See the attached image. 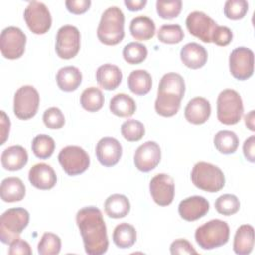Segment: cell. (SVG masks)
Here are the masks:
<instances>
[{
	"label": "cell",
	"instance_id": "obj_1",
	"mask_svg": "<svg viewBox=\"0 0 255 255\" xmlns=\"http://www.w3.org/2000/svg\"><path fill=\"white\" fill-rule=\"evenodd\" d=\"M85 251L89 255H102L107 252L109 240L107 227L101 210L96 206L81 208L76 215Z\"/></svg>",
	"mask_w": 255,
	"mask_h": 255
},
{
	"label": "cell",
	"instance_id": "obj_2",
	"mask_svg": "<svg viewBox=\"0 0 255 255\" xmlns=\"http://www.w3.org/2000/svg\"><path fill=\"white\" fill-rule=\"evenodd\" d=\"M184 92L185 83L179 74H164L158 85L157 97L154 103L155 112L162 117L174 116L180 108Z\"/></svg>",
	"mask_w": 255,
	"mask_h": 255
},
{
	"label": "cell",
	"instance_id": "obj_3",
	"mask_svg": "<svg viewBox=\"0 0 255 255\" xmlns=\"http://www.w3.org/2000/svg\"><path fill=\"white\" fill-rule=\"evenodd\" d=\"M125 15L123 11L112 6L107 8L102 14L97 36L101 43L107 46H115L122 42L125 37Z\"/></svg>",
	"mask_w": 255,
	"mask_h": 255
},
{
	"label": "cell",
	"instance_id": "obj_4",
	"mask_svg": "<svg viewBox=\"0 0 255 255\" xmlns=\"http://www.w3.org/2000/svg\"><path fill=\"white\" fill-rule=\"evenodd\" d=\"M229 226L226 221L212 219L196 228L194 237L196 243L205 250L220 247L228 242Z\"/></svg>",
	"mask_w": 255,
	"mask_h": 255
},
{
	"label": "cell",
	"instance_id": "obj_5",
	"mask_svg": "<svg viewBox=\"0 0 255 255\" xmlns=\"http://www.w3.org/2000/svg\"><path fill=\"white\" fill-rule=\"evenodd\" d=\"M191 181L199 189L206 192H217L225 184V177L222 170L211 163L199 161L191 170Z\"/></svg>",
	"mask_w": 255,
	"mask_h": 255
},
{
	"label": "cell",
	"instance_id": "obj_6",
	"mask_svg": "<svg viewBox=\"0 0 255 255\" xmlns=\"http://www.w3.org/2000/svg\"><path fill=\"white\" fill-rule=\"evenodd\" d=\"M29 212L22 207L9 208L0 218V240L4 244H11L18 239L29 223Z\"/></svg>",
	"mask_w": 255,
	"mask_h": 255
},
{
	"label": "cell",
	"instance_id": "obj_7",
	"mask_svg": "<svg viewBox=\"0 0 255 255\" xmlns=\"http://www.w3.org/2000/svg\"><path fill=\"white\" fill-rule=\"evenodd\" d=\"M217 119L224 125L237 124L243 115V103L240 95L232 89L221 91L217 97Z\"/></svg>",
	"mask_w": 255,
	"mask_h": 255
},
{
	"label": "cell",
	"instance_id": "obj_8",
	"mask_svg": "<svg viewBox=\"0 0 255 255\" xmlns=\"http://www.w3.org/2000/svg\"><path fill=\"white\" fill-rule=\"evenodd\" d=\"M58 160L64 171L75 176L85 172L90 165V156L80 146L68 145L61 149L58 155Z\"/></svg>",
	"mask_w": 255,
	"mask_h": 255
},
{
	"label": "cell",
	"instance_id": "obj_9",
	"mask_svg": "<svg viewBox=\"0 0 255 255\" xmlns=\"http://www.w3.org/2000/svg\"><path fill=\"white\" fill-rule=\"evenodd\" d=\"M39 104L38 91L30 85L22 86L14 95V114L20 120H29L37 114Z\"/></svg>",
	"mask_w": 255,
	"mask_h": 255
},
{
	"label": "cell",
	"instance_id": "obj_10",
	"mask_svg": "<svg viewBox=\"0 0 255 255\" xmlns=\"http://www.w3.org/2000/svg\"><path fill=\"white\" fill-rule=\"evenodd\" d=\"M26 41V35L20 28L9 26L3 29L0 35L2 56L9 60L19 59L25 52Z\"/></svg>",
	"mask_w": 255,
	"mask_h": 255
},
{
	"label": "cell",
	"instance_id": "obj_11",
	"mask_svg": "<svg viewBox=\"0 0 255 255\" xmlns=\"http://www.w3.org/2000/svg\"><path fill=\"white\" fill-rule=\"evenodd\" d=\"M81 35L77 27L72 25L62 26L56 35L55 50L61 59L74 58L80 51Z\"/></svg>",
	"mask_w": 255,
	"mask_h": 255
},
{
	"label": "cell",
	"instance_id": "obj_12",
	"mask_svg": "<svg viewBox=\"0 0 255 255\" xmlns=\"http://www.w3.org/2000/svg\"><path fill=\"white\" fill-rule=\"evenodd\" d=\"M25 22L30 31L36 35L47 33L52 25V17L47 6L38 1H32L24 11Z\"/></svg>",
	"mask_w": 255,
	"mask_h": 255
},
{
	"label": "cell",
	"instance_id": "obj_13",
	"mask_svg": "<svg viewBox=\"0 0 255 255\" xmlns=\"http://www.w3.org/2000/svg\"><path fill=\"white\" fill-rule=\"evenodd\" d=\"M229 70L231 75L239 80L249 79L254 72V54L246 47L234 49L229 56Z\"/></svg>",
	"mask_w": 255,
	"mask_h": 255
},
{
	"label": "cell",
	"instance_id": "obj_14",
	"mask_svg": "<svg viewBox=\"0 0 255 255\" xmlns=\"http://www.w3.org/2000/svg\"><path fill=\"white\" fill-rule=\"evenodd\" d=\"M185 25L192 36L204 43H211L212 34L218 26L212 18L201 11H193L188 14Z\"/></svg>",
	"mask_w": 255,
	"mask_h": 255
},
{
	"label": "cell",
	"instance_id": "obj_15",
	"mask_svg": "<svg viewBox=\"0 0 255 255\" xmlns=\"http://www.w3.org/2000/svg\"><path fill=\"white\" fill-rule=\"evenodd\" d=\"M149 191L153 201L157 205L167 206L174 198V181L170 175L158 173L151 178Z\"/></svg>",
	"mask_w": 255,
	"mask_h": 255
},
{
	"label": "cell",
	"instance_id": "obj_16",
	"mask_svg": "<svg viewBox=\"0 0 255 255\" xmlns=\"http://www.w3.org/2000/svg\"><path fill=\"white\" fill-rule=\"evenodd\" d=\"M161 158L159 145L155 141H146L139 145L134 152L133 161L135 167L142 171L148 172L154 169Z\"/></svg>",
	"mask_w": 255,
	"mask_h": 255
},
{
	"label": "cell",
	"instance_id": "obj_17",
	"mask_svg": "<svg viewBox=\"0 0 255 255\" xmlns=\"http://www.w3.org/2000/svg\"><path fill=\"white\" fill-rule=\"evenodd\" d=\"M123 153V148L118 139L110 136L101 138L96 146V155L99 162L107 167L116 165Z\"/></svg>",
	"mask_w": 255,
	"mask_h": 255
},
{
	"label": "cell",
	"instance_id": "obj_18",
	"mask_svg": "<svg viewBox=\"0 0 255 255\" xmlns=\"http://www.w3.org/2000/svg\"><path fill=\"white\" fill-rule=\"evenodd\" d=\"M209 210V202L203 196L193 195L180 201L178 213L186 221H195L203 217Z\"/></svg>",
	"mask_w": 255,
	"mask_h": 255
},
{
	"label": "cell",
	"instance_id": "obj_19",
	"mask_svg": "<svg viewBox=\"0 0 255 255\" xmlns=\"http://www.w3.org/2000/svg\"><path fill=\"white\" fill-rule=\"evenodd\" d=\"M29 181L31 184L41 190H48L55 186L57 175L53 167L47 163H37L29 170Z\"/></svg>",
	"mask_w": 255,
	"mask_h": 255
},
{
	"label": "cell",
	"instance_id": "obj_20",
	"mask_svg": "<svg viewBox=\"0 0 255 255\" xmlns=\"http://www.w3.org/2000/svg\"><path fill=\"white\" fill-rule=\"evenodd\" d=\"M210 114V103L202 97H195L191 99L184 109L185 119L193 125L204 124L209 119Z\"/></svg>",
	"mask_w": 255,
	"mask_h": 255
},
{
	"label": "cell",
	"instance_id": "obj_21",
	"mask_svg": "<svg viewBox=\"0 0 255 255\" xmlns=\"http://www.w3.org/2000/svg\"><path fill=\"white\" fill-rule=\"evenodd\" d=\"M207 57L205 48L194 42L187 43L180 50L181 62L189 69L202 68L207 62Z\"/></svg>",
	"mask_w": 255,
	"mask_h": 255
},
{
	"label": "cell",
	"instance_id": "obj_22",
	"mask_svg": "<svg viewBox=\"0 0 255 255\" xmlns=\"http://www.w3.org/2000/svg\"><path fill=\"white\" fill-rule=\"evenodd\" d=\"M123 79L120 68L113 64H104L100 66L96 72V80L99 86L107 91L117 89Z\"/></svg>",
	"mask_w": 255,
	"mask_h": 255
},
{
	"label": "cell",
	"instance_id": "obj_23",
	"mask_svg": "<svg viewBox=\"0 0 255 255\" xmlns=\"http://www.w3.org/2000/svg\"><path fill=\"white\" fill-rule=\"evenodd\" d=\"M28 162L27 150L21 145H12L4 149L1 154L2 166L10 171L22 169Z\"/></svg>",
	"mask_w": 255,
	"mask_h": 255
},
{
	"label": "cell",
	"instance_id": "obj_24",
	"mask_svg": "<svg viewBox=\"0 0 255 255\" xmlns=\"http://www.w3.org/2000/svg\"><path fill=\"white\" fill-rule=\"evenodd\" d=\"M26 188L19 177H6L2 180L0 186L1 199L5 202H16L24 198Z\"/></svg>",
	"mask_w": 255,
	"mask_h": 255
},
{
	"label": "cell",
	"instance_id": "obj_25",
	"mask_svg": "<svg viewBox=\"0 0 255 255\" xmlns=\"http://www.w3.org/2000/svg\"><path fill=\"white\" fill-rule=\"evenodd\" d=\"M254 246V228L250 224L239 226L233 240V250L238 255H248Z\"/></svg>",
	"mask_w": 255,
	"mask_h": 255
},
{
	"label": "cell",
	"instance_id": "obj_26",
	"mask_svg": "<svg viewBox=\"0 0 255 255\" xmlns=\"http://www.w3.org/2000/svg\"><path fill=\"white\" fill-rule=\"evenodd\" d=\"M82 73L74 66L63 67L56 75L57 85L64 92H73L77 90L82 83Z\"/></svg>",
	"mask_w": 255,
	"mask_h": 255
},
{
	"label": "cell",
	"instance_id": "obj_27",
	"mask_svg": "<svg viewBox=\"0 0 255 255\" xmlns=\"http://www.w3.org/2000/svg\"><path fill=\"white\" fill-rule=\"evenodd\" d=\"M105 212L111 218H123L127 216L130 210V203L124 194L115 193L110 195L104 204Z\"/></svg>",
	"mask_w": 255,
	"mask_h": 255
},
{
	"label": "cell",
	"instance_id": "obj_28",
	"mask_svg": "<svg viewBox=\"0 0 255 255\" xmlns=\"http://www.w3.org/2000/svg\"><path fill=\"white\" fill-rule=\"evenodd\" d=\"M129 32L135 40L147 41L154 36L155 24L147 16H137L131 20Z\"/></svg>",
	"mask_w": 255,
	"mask_h": 255
},
{
	"label": "cell",
	"instance_id": "obj_29",
	"mask_svg": "<svg viewBox=\"0 0 255 255\" xmlns=\"http://www.w3.org/2000/svg\"><path fill=\"white\" fill-rule=\"evenodd\" d=\"M128 86L137 96L146 95L152 86L151 76L145 70H134L128 75Z\"/></svg>",
	"mask_w": 255,
	"mask_h": 255
},
{
	"label": "cell",
	"instance_id": "obj_30",
	"mask_svg": "<svg viewBox=\"0 0 255 255\" xmlns=\"http://www.w3.org/2000/svg\"><path fill=\"white\" fill-rule=\"evenodd\" d=\"M111 112L121 118H128L132 116L136 110L134 100L124 93L115 95L110 101Z\"/></svg>",
	"mask_w": 255,
	"mask_h": 255
},
{
	"label": "cell",
	"instance_id": "obj_31",
	"mask_svg": "<svg viewBox=\"0 0 255 255\" xmlns=\"http://www.w3.org/2000/svg\"><path fill=\"white\" fill-rule=\"evenodd\" d=\"M113 241L122 249L131 247L136 241L135 228L127 222L118 224L113 232Z\"/></svg>",
	"mask_w": 255,
	"mask_h": 255
},
{
	"label": "cell",
	"instance_id": "obj_32",
	"mask_svg": "<svg viewBox=\"0 0 255 255\" xmlns=\"http://www.w3.org/2000/svg\"><path fill=\"white\" fill-rule=\"evenodd\" d=\"M215 148L223 154L234 153L239 145V139L235 132L231 130H220L213 138Z\"/></svg>",
	"mask_w": 255,
	"mask_h": 255
},
{
	"label": "cell",
	"instance_id": "obj_33",
	"mask_svg": "<svg viewBox=\"0 0 255 255\" xmlns=\"http://www.w3.org/2000/svg\"><path fill=\"white\" fill-rule=\"evenodd\" d=\"M105 99L102 91L96 87H90L83 91L80 97L81 106L88 112H97L102 109Z\"/></svg>",
	"mask_w": 255,
	"mask_h": 255
},
{
	"label": "cell",
	"instance_id": "obj_34",
	"mask_svg": "<svg viewBox=\"0 0 255 255\" xmlns=\"http://www.w3.org/2000/svg\"><path fill=\"white\" fill-rule=\"evenodd\" d=\"M31 147L36 157L40 159H47L55 150V141L47 134H39L33 138Z\"/></svg>",
	"mask_w": 255,
	"mask_h": 255
},
{
	"label": "cell",
	"instance_id": "obj_35",
	"mask_svg": "<svg viewBox=\"0 0 255 255\" xmlns=\"http://www.w3.org/2000/svg\"><path fill=\"white\" fill-rule=\"evenodd\" d=\"M123 57L128 64H130V65L140 64L147 57V49L144 45L140 43L131 42L124 47Z\"/></svg>",
	"mask_w": 255,
	"mask_h": 255
},
{
	"label": "cell",
	"instance_id": "obj_36",
	"mask_svg": "<svg viewBox=\"0 0 255 255\" xmlns=\"http://www.w3.org/2000/svg\"><path fill=\"white\" fill-rule=\"evenodd\" d=\"M121 133L125 139H127L128 141L133 142V141H138L143 137L145 133V128L141 122L130 119V120L125 121L122 124Z\"/></svg>",
	"mask_w": 255,
	"mask_h": 255
},
{
	"label": "cell",
	"instance_id": "obj_37",
	"mask_svg": "<svg viewBox=\"0 0 255 255\" xmlns=\"http://www.w3.org/2000/svg\"><path fill=\"white\" fill-rule=\"evenodd\" d=\"M61 245V239L58 235L45 232L38 243V253L40 255H57L60 253Z\"/></svg>",
	"mask_w": 255,
	"mask_h": 255
},
{
	"label": "cell",
	"instance_id": "obj_38",
	"mask_svg": "<svg viewBox=\"0 0 255 255\" xmlns=\"http://www.w3.org/2000/svg\"><path fill=\"white\" fill-rule=\"evenodd\" d=\"M214 206L218 213L225 216H229V215L235 214L239 210L240 202L237 196H235L234 194L226 193V194L220 195L215 200Z\"/></svg>",
	"mask_w": 255,
	"mask_h": 255
},
{
	"label": "cell",
	"instance_id": "obj_39",
	"mask_svg": "<svg viewBox=\"0 0 255 255\" xmlns=\"http://www.w3.org/2000/svg\"><path fill=\"white\" fill-rule=\"evenodd\" d=\"M157 38L164 44H177L183 40L184 33L177 24L162 25L157 32Z\"/></svg>",
	"mask_w": 255,
	"mask_h": 255
},
{
	"label": "cell",
	"instance_id": "obj_40",
	"mask_svg": "<svg viewBox=\"0 0 255 255\" xmlns=\"http://www.w3.org/2000/svg\"><path fill=\"white\" fill-rule=\"evenodd\" d=\"M182 2L180 0L172 1H156V12L158 16L165 20L176 18L181 12Z\"/></svg>",
	"mask_w": 255,
	"mask_h": 255
},
{
	"label": "cell",
	"instance_id": "obj_41",
	"mask_svg": "<svg viewBox=\"0 0 255 255\" xmlns=\"http://www.w3.org/2000/svg\"><path fill=\"white\" fill-rule=\"evenodd\" d=\"M223 11L228 19L240 20L248 11V2L245 0H227L224 4Z\"/></svg>",
	"mask_w": 255,
	"mask_h": 255
},
{
	"label": "cell",
	"instance_id": "obj_42",
	"mask_svg": "<svg viewBox=\"0 0 255 255\" xmlns=\"http://www.w3.org/2000/svg\"><path fill=\"white\" fill-rule=\"evenodd\" d=\"M43 122L47 128L51 129H59L65 125V117L59 108L51 107L44 112Z\"/></svg>",
	"mask_w": 255,
	"mask_h": 255
},
{
	"label": "cell",
	"instance_id": "obj_43",
	"mask_svg": "<svg viewBox=\"0 0 255 255\" xmlns=\"http://www.w3.org/2000/svg\"><path fill=\"white\" fill-rule=\"evenodd\" d=\"M233 38L232 31L226 27V26H217L212 34L211 42H213L215 45L224 47L227 46Z\"/></svg>",
	"mask_w": 255,
	"mask_h": 255
},
{
	"label": "cell",
	"instance_id": "obj_44",
	"mask_svg": "<svg viewBox=\"0 0 255 255\" xmlns=\"http://www.w3.org/2000/svg\"><path fill=\"white\" fill-rule=\"evenodd\" d=\"M170 253L172 255H182V254H197V251L193 248L191 243L186 239L179 238L174 240L170 244Z\"/></svg>",
	"mask_w": 255,
	"mask_h": 255
},
{
	"label": "cell",
	"instance_id": "obj_45",
	"mask_svg": "<svg viewBox=\"0 0 255 255\" xmlns=\"http://www.w3.org/2000/svg\"><path fill=\"white\" fill-rule=\"evenodd\" d=\"M8 253L10 255H31L32 249L27 241L18 238L10 244Z\"/></svg>",
	"mask_w": 255,
	"mask_h": 255
},
{
	"label": "cell",
	"instance_id": "obj_46",
	"mask_svg": "<svg viewBox=\"0 0 255 255\" xmlns=\"http://www.w3.org/2000/svg\"><path fill=\"white\" fill-rule=\"evenodd\" d=\"M91 3L92 2L90 0H67L65 2V5L69 12L76 15H80L88 11V9L91 6Z\"/></svg>",
	"mask_w": 255,
	"mask_h": 255
},
{
	"label": "cell",
	"instance_id": "obj_47",
	"mask_svg": "<svg viewBox=\"0 0 255 255\" xmlns=\"http://www.w3.org/2000/svg\"><path fill=\"white\" fill-rule=\"evenodd\" d=\"M243 154L245 158L250 161H255V136H249L243 143Z\"/></svg>",
	"mask_w": 255,
	"mask_h": 255
},
{
	"label": "cell",
	"instance_id": "obj_48",
	"mask_svg": "<svg viewBox=\"0 0 255 255\" xmlns=\"http://www.w3.org/2000/svg\"><path fill=\"white\" fill-rule=\"evenodd\" d=\"M10 131V120L5 114L4 111H1V142L0 144H4L9 136Z\"/></svg>",
	"mask_w": 255,
	"mask_h": 255
},
{
	"label": "cell",
	"instance_id": "obj_49",
	"mask_svg": "<svg viewBox=\"0 0 255 255\" xmlns=\"http://www.w3.org/2000/svg\"><path fill=\"white\" fill-rule=\"evenodd\" d=\"M146 0H125L126 7L132 12L141 10L146 5Z\"/></svg>",
	"mask_w": 255,
	"mask_h": 255
},
{
	"label": "cell",
	"instance_id": "obj_50",
	"mask_svg": "<svg viewBox=\"0 0 255 255\" xmlns=\"http://www.w3.org/2000/svg\"><path fill=\"white\" fill-rule=\"evenodd\" d=\"M254 114H255V111L252 110V111H250L248 114H246V115L244 116L245 125H246V127H247L251 131H254V130H255V128H254Z\"/></svg>",
	"mask_w": 255,
	"mask_h": 255
}]
</instances>
